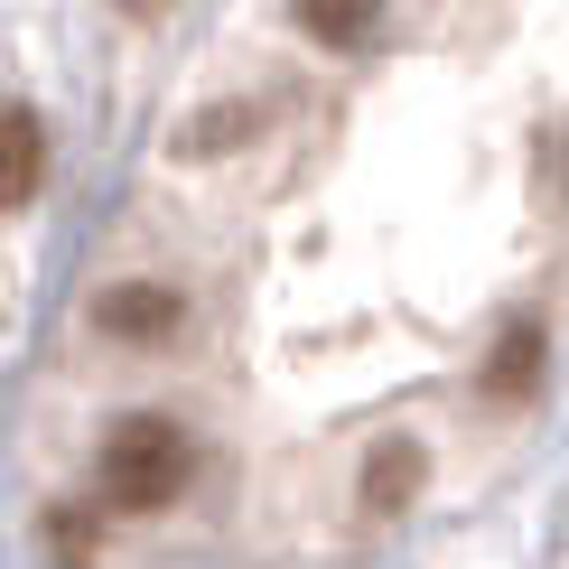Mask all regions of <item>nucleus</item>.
<instances>
[{"mask_svg":"<svg viewBox=\"0 0 569 569\" xmlns=\"http://www.w3.org/2000/svg\"><path fill=\"white\" fill-rule=\"evenodd\" d=\"M47 541L66 551V569H84L93 560V513H47Z\"/></svg>","mask_w":569,"mask_h":569,"instance_id":"0eeeda50","label":"nucleus"},{"mask_svg":"<svg viewBox=\"0 0 569 569\" xmlns=\"http://www.w3.org/2000/svg\"><path fill=\"white\" fill-rule=\"evenodd\" d=\"M112 10H140V19H150V10H169V0H112Z\"/></svg>","mask_w":569,"mask_h":569,"instance_id":"6e6552de","label":"nucleus"},{"mask_svg":"<svg viewBox=\"0 0 569 569\" xmlns=\"http://www.w3.org/2000/svg\"><path fill=\"white\" fill-rule=\"evenodd\" d=\"M290 10H299V29L318 47H355V38H373V10L383 0H290Z\"/></svg>","mask_w":569,"mask_h":569,"instance_id":"423d86ee","label":"nucleus"},{"mask_svg":"<svg viewBox=\"0 0 569 569\" xmlns=\"http://www.w3.org/2000/svg\"><path fill=\"white\" fill-rule=\"evenodd\" d=\"M532 383H541V327L523 318V327H505V346L486 355V392L495 401H523Z\"/></svg>","mask_w":569,"mask_h":569,"instance_id":"20e7f679","label":"nucleus"},{"mask_svg":"<svg viewBox=\"0 0 569 569\" xmlns=\"http://www.w3.org/2000/svg\"><path fill=\"white\" fill-rule=\"evenodd\" d=\"M93 318H103L112 337H131V346H159V337H178V290H159V280H122V290H103Z\"/></svg>","mask_w":569,"mask_h":569,"instance_id":"7ed1b4c3","label":"nucleus"},{"mask_svg":"<svg viewBox=\"0 0 569 569\" xmlns=\"http://www.w3.org/2000/svg\"><path fill=\"white\" fill-rule=\"evenodd\" d=\"M411 486H420V448L411 439H383L365 458V505L373 513H401V505H411Z\"/></svg>","mask_w":569,"mask_h":569,"instance_id":"39448f33","label":"nucleus"},{"mask_svg":"<svg viewBox=\"0 0 569 569\" xmlns=\"http://www.w3.org/2000/svg\"><path fill=\"white\" fill-rule=\"evenodd\" d=\"M47 178V131L29 103H0V206H29Z\"/></svg>","mask_w":569,"mask_h":569,"instance_id":"f03ea898","label":"nucleus"},{"mask_svg":"<svg viewBox=\"0 0 569 569\" xmlns=\"http://www.w3.org/2000/svg\"><path fill=\"white\" fill-rule=\"evenodd\" d=\"M178 486H187V430H178V420L140 411V420H122V430L103 439V505L159 513Z\"/></svg>","mask_w":569,"mask_h":569,"instance_id":"f257e3e1","label":"nucleus"}]
</instances>
